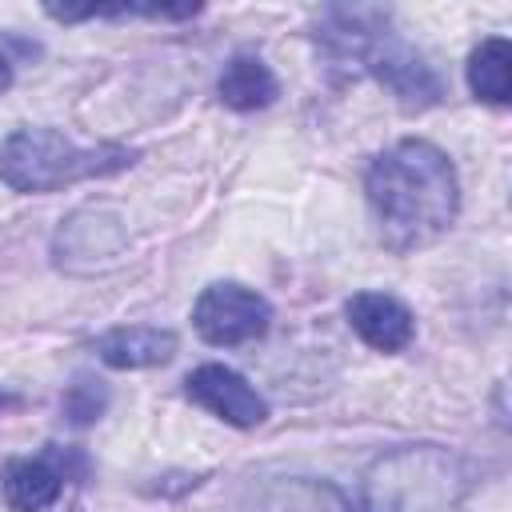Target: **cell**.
<instances>
[{
    "instance_id": "12",
    "label": "cell",
    "mask_w": 512,
    "mask_h": 512,
    "mask_svg": "<svg viewBox=\"0 0 512 512\" xmlns=\"http://www.w3.org/2000/svg\"><path fill=\"white\" fill-rule=\"evenodd\" d=\"M468 88L484 104H508L512 92V44L504 36H488L468 56Z\"/></svg>"
},
{
    "instance_id": "10",
    "label": "cell",
    "mask_w": 512,
    "mask_h": 512,
    "mask_svg": "<svg viewBox=\"0 0 512 512\" xmlns=\"http://www.w3.org/2000/svg\"><path fill=\"white\" fill-rule=\"evenodd\" d=\"M96 356L108 368H156L176 356V332L152 328V324L112 328L96 340Z\"/></svg>"
},
{
    "instance_id": "9",
    "label": "cell",
    "mask_w": 512,
    "mask_h": 512,
    "mask_svg": "<svg viewBox=\"0 0 512 512\" xmlns=\"http://www.w3.org/2000/svg\"><path fill=\"white\" fill-rule=\"evenodd\" d=\"M240 512H356L352 500L320 480L308 476H280L248 488L240 500Z\"/></svg>"
},
{
    "instance_id": "5",
    "label": "cell",
    "mask_w": 512,
    "mask_h": 512,
    "mask_svg": "<svg viewBox=\"0 0 512 512\" xmlns=\"http://www.w3.org/2000/svg\"><path fill=\"white\" fill-rule=\"evenodd\" d=\"M268 320H272V304L256 288H244L236 280L208 284L200 292V300L192 304V324H196L200 340H208L216 348H236V344L264 336Z\"/></svg>"
},
{
    "instance_id": "15",
    "label": "cell",
    "mask_w": 512,
    "mask_h": 512,
    "mask_svg": "<svg viewBox=\"0 0 512 512\" xmlns=\"http://www.w3.org/2000/svg\"><path fill=\"white\" fill-rule=\"evenodd\" d=\"M12 88V60L0 52V92H8Z\"/></svg>"
},
{
    "instance_id": "6",
    "label": "cell",
    "mask_w": 512,
    "mask_h": 512,
    "mask_svg": "<svg viewBox=\"0 0 512 512\" xmlns=\"http://www.w3.org/2000/svg\"><path fill=\"white\" fill-rule=\"evenodd\" d=\"M84 476V460L80 452H64V448H48L44 456H12L0 468V488L12 512H44L60 500L64 480L68 476Z\"/></svg>"
},
{
    "instance_id": "7",
    "label": "cell",
    "mask_w": 512,
    "mask_h": 512,
    "mask_svg": "<svg viewBox=\"0 0 512 512\" xmlns=\"http://www.w3.org/2000/svg\"><path fill=\"white\" fill-rule=\"evenodd\" d=\"M184 392H188L192 404H200L204 412L220 416L232 428H256L268 416L264 396L240 372H232L228 364H200V368H192L188 380H184Z\"/></svg>"
},
{
    "instance_id": "13",
    "label": "cell",
    "mask_w": 512,
    "mask_h": 512,
    "mask_svg": "<svg viewBox=\"0 0 512 512\" xmlns=\"http://www.w3.org/2000/svg\"><path fill=\"white\" fill-rule=\"evenodd\" d=\"M52 20H124V16H152V20H188L200 12V4H84V8H60V4H48L44 8Z\"/></svg>"
},
{
    "instance_id": "2",
    "label": "cell",
    "mask_w": 512,
    "mask_h": 512,
    "mask_svg": "<svg viewBox=\"0 0 512 512\" xmlns=\"http://www.w3.org/2000/svg\"><path fill=\"white\" fill-rule=\"evenodd\" d=\"M472 484L468 464L436 444L384 452L360 480L356 512H456Z\"/></svg>"
},
{
    "instance_id": "4",
    "label": "cell",
    "mask_w": 512,
    "mask_h": 512,
    "mask_svg": "<svg viewBox=\"0 0 512 512\" xmlns=\"http://www.w3.org/2000/svg\"><path fill=\"white\" fill-rule=\"evenodd\" d=\"M332 16L344 20V28H336L344 52H356V60L400 100V108L420 112V108H432V104L444 96L440 76L432 72V64H424L420 52H412L404 40H396V36L384 32V28H364L368 12L336 8Z\"/></svg>"
},
{
    "instance_id": "8",
    "label": "cell",
    "mask_w": 512,
    "mask_h": 512,
    "mask_svg": "<svg viewBox=\"0 0 512 512\" xmlns=\"http://www.w3.org/2000/svg\"><path fill=\"white\" fill-rule=\"evenodd\" d=\"M344 316L356 328V336L376 352H404L416 336V320L408 304L396 300L392 292H356L344 304Z\"/></svg>"
},
{
    "instance_id": "14",
    "label": "cell",
    "mask_w": 512,
    "mask_h": 512,
    "mask_svg": "<svg viewBox=\"0 0 512 512\" xmlns=\"http://www.w3.org/2000/svg\"><path fill=\"white\" fill-rule=\"evenodd\" d=\"M104 408H108V388H104V380L76 376V380L68 384V392H64V416H68L72 424H92V420L104 416Z\"/></svg>"
},
{
    "instance_id": "11",
    "label": "cell",
    "mask_w": 512,
    "mask_h": 512,
    "mask_svg": "<svg viewBox=\"0 0 512 512\" xmlns=\"http://www.w3.org/2000/svg\"><path fill=\"white\" fill-rule=\"evenodd\" d=\"M220 100L236 112H256V108H268L276 96H280V80L272 76V68L260 60V56H232L220 72V84H216Z\"/></svg>"
},
{
    "instance_id": "16",
    "label": "cell",
    "mask_w": 512,
    "mask_h": 512,
    "mask_svg": "<svg viewBox=\"0 0 512 512\" xmlns=\"http://www.w3.org/2000/svg\"><path fill=\"white\" fill-rule=\"evenodd\" d=\"M8 404H16V396H0V408H8Z\"/></svg>"
},
{
    "instance_id": "1",
    "label": "cell",
    "mask_w": 512,
    "mask_h": 512,
    "mask_svg": "<svg viewBox=\"0 0 512 512\" xmlns=\"http://www.w3.org/2000/svg\"><path fill=\"white\" fill-rule=\"evenodd\" d=\"M364 192L380 240L392 252H412L440 240L460 212V184L452 160L420 136L384 148L368 164Z\"/></svg>"
},
{
    "instance_id": "3",
    "label": "cell",
    "mask_w": 512,
    "mask_h": 512,
    "mask_svg": "<svg viewBox=\"0 0 512 512\" xmlns=\"http://www.w3.org/2000/svg\"><path fill=\"white\" fill-rule=\"evenodd\" d=\"M136 164V152L124 144L80 148L56 128H16L0 144V180L12 192H56L80 180L112 176Z\"/></svg>"
}]
</instances>
